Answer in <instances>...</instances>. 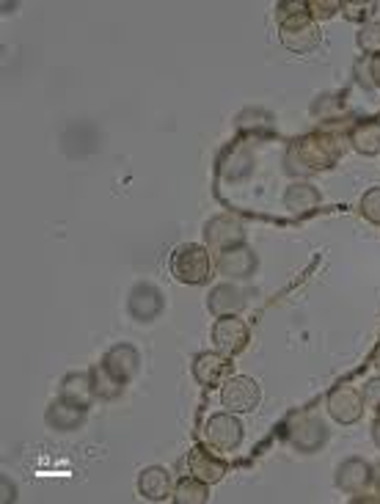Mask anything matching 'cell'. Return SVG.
<instances>
[{
  "label": "cell",
  "mask_w": 380,
  "mask_h": 504,
  "mask_svg": "<svg viewBox=\"0 0 380 504\" xmlns=\"http://www.w3.org/2000/svg\"><path fill=\"white\" fill-rule=\"evenodd\" d=\"M171 273L182 284H204L212 273L210 251L196 242L177 245L171 254Z\"/></svg>",
  "instance_id": "cell-2"
},
{
  "label": "cell",
  "mask_w": 380,
  "mask_h": 504,
  "mask_svg": "<svg viewBox=\"0 0 380 504\" xmlns=\"http://www.w3.org/2000/svg\"><path fill=\"white\" fill-rule=\"evenodd\" d=\"M260 400H262V392H260L257 381H251V377H245V375H234L221 386V403L231 414L257 411Z\"/></svg>",
  "instance_id": "cell-4"
},
{
  "label": "cell",
  "mask_w": 380,
  "mask_h": 504,
  "mask_svg": "<svg viewBox=\"0 0 380 504\" xmlns=\"http://www.w3.org/2000/svg\"><path fill=\"white\" fill-rule=\"evenodd\" d=\"M336 485L347 493H358L372 485V468L361 458H350L336 468Z\"/></svg>",
  "instance_id": "cell-15"
},
{
  "label": "cell",
  "mask_w": 380,
  "mask_h": 504,
  "mask_svg": "<svg viewBox=\"0 0 380 504\" xmlns=\"http://www.w3.org/2000/svg\"><path fill=\"white\" fill-rule=\"evenodd\" d=\"M245 306V295L240 287L234 284H218L210 298H207V309L215 314V317H229V314H237L240 309Z\"/></svg>",
  "instance_id": "cell-17"
},
{
  "label": "cell",
  "mask_w": 380,
  "mask_h": 504,
  "mask_svg": "<svg viewBox=\"0 0 380 504\" xmlns=\"http://www.w3.org/2000/svg\"><path fill=\"white\" fill-rule=\"evenodd\" d=\"M45 422H47L53 430H58V433H72V430L83 427V422H86V408L72 406V403H67L64 397H58V400H53V403L47 406Z\"/></svg>",
  "instance_id": "cell-13"
},
{
  "label": "cell",
  "mask_w": 380,
  "mask_h": 504,
  "mask_svg": "<svg viewBox=\"0 0 380 504\" xmlns=\"http://www.w3.org/2000/svg\"><path fill=\"white\" fill-rule=\"evenodd\" d=\"M336 160H339V147H336L334 139H328V136H309V139L295 141V147L287 155V169L309 174V171L331 169Z\"/></svg>",
  "instance_id": "cell-1"
},
{
  "label": "cell",
  "mask_w": 380,
  "mask_h": 504,
  "mask_svg": "<svg viewBox=\"0 0 380 504\" xmlns=\"http://www.w3.org/2000/svg\"><path fill=\"white\" fill-rule=\"evenodd\" d=\"M284 204H287L290 212H309L320 204V190L306 185V182L290 185L287 193H284Z\"/></svg>",
  "instance_id": "cell-21"
},
{
  "label": "cell",
  "mask_w": 380,
  "mask_h": 504,
  "mask_svg": "<svg viewBox=\"0 0 380 504\" xmlns=\"http://www.w3.org/2000/svg\"><path fill=\"white\" fill-rule=\"evenodd\" d=\"M58 397H64L67 403L80 406V408L88 411L91 400L97 397L94 395V384H91V372H72V375H67L64 384H61V395Z\"/></svg>",
  "instance_id": "cell-16"
},
{
  "label": "cell",
  "mask_w": 380,
  "mask_h": 504,
  "mask_svg": "<svg viewBox=\"0 0 380 504\" xmlns=\"http://www.w3.org/2000/svg\"><path fill=\"white\" fill-rule=\"evenodd\" d=\"M306 9H309L312 20H325V17H331L334 12H339L342 4H336V0H328V4H320V0H314V4H306Z\"/></svg>",
  "instance_id": "cell-27"
},
{
  "label": "cell",
  "mask_w": 380,
  "mask_h": 504,
  "mask_svg": "<svg viewBox=\"0 0 380 504\" xmlns=\"http://www.w3.org/2000/svg\"><path fill=\"white\" fill-rule=\"evenodd\" d=\"M210 499V488L199 477H182L174 485V501L180 504H204Z\"/></svg>",
  "instance_id": "cell-22"
},
{
  "label": "cell",
  "mask_w": 380,
  "mask_h": 504,
  "mask_svg": "<svg viewBox=\"0 0 380 504\" xmlns=\"http://www.w3.org/2000/svg\"><path fill=\"white\" fill-rule=\"evenodd\" d=\"M361 395H364V406L372 408L375 414H380V377H372V381H366Z\"/></svg>",
  "instance_id": "cell-26"
},
{
  "label": "cell",
  "mask_w": 380,
  "mask_h": 504,
  "mask_svg": "<svg viewBox=\"0 0 380 504\" xmlns=\"http://www.w3.org/2000/svg\"><path fill=\"white\" fill-rule=\"evenodd\" d=\"M328 414L339 422V425H353L361 419L364 414V395L347 384L336 386L331 395H328Z\"/></svg>",
  "instance_id": "cell-9"
},
{
  "label": "cell",
  "mask_w": 380,
  "mask_h": 504,
  "mask_svg": "<svg viewBox=\"0 0 380 504\" xmlns=\"http://www.w3.org/2000/svg\"><path fill=\"white\" fill-rule=\"evenodd\" d=\"M139 493L149 501H166L174 493V482L171 474L163 466H149L141 471L139 477Z\"/></svg>",
  "instance_id": "cell-14"
},
{
  "label": "cell",
  "mask_w": 380,
  "mask_h": 504,
  "mask_svg": "<svg viewBox=\"0 0 380 504\" xmlns=\"http://www.w3.org/2000/svg\"><path fill=\"white\" fill-rule=\"evenodd\" d=\"M372 366H375V369H380V350L375 353V358H372Z\"/></svg>",
  "instance_id": "cell-31"
},
{
  "label": "cell",
  "mask_w": 380,
  "mask_h": 504,
  "mask_svg": "<svg viewBox=\"0 0 380 504\" xmlns=\"http://www.w3.org/2000/svg\"><path fill=\"white\" fill-rule=\"evenodd\" d=\"M99 366L113 377V381H118L121 386L124 384H130L133 377L139 375V366H141V353L133 347V345H113L105 355H102V361H99Z\"/></svg>",
  "instance_id": "cell-5"
},
{
  "label": "cell",
  "mask_w": 380,
  "mask_h": 504,
  "mask_svg": "<svg viewBox=\"0 0 380 504\" xmlns=\"http://www.w3.org/2000/svg\"><path fill=\"white\" fill-rule=\"evenodd\" d=\"M290 441H293V447L301 449V452H317V449L328 441V430H325V425H323L320 419H306V422H301V425L293 430Z\"/></svg>",
  "instance_id": "cell-19"
},
{
  "label": "cell",
  "mask_w": 380,
  "mask_h": 504,
  "mask_svg": "<svg viewBox=\"0 0 380 504\" xmlns=\"http://www.w3.org/2000/svg\"><path fill=\"white\" fill-rule=\"evenodd\" d=\"M361 215L369 223L380 226V188H372V190L364 193V199H361Z\"/></svg>",
  "instance_id": "cell-25"
},
{
  "label": "cell",
  "mask_w": 380,
  "mask_h": 504,
  "mask_svg": "<svg viewBox=\"0 0 380 504\" xmlns=\"http://www.w3.org/2000/svg\"><path fill=\"white\" fill-rule=\"evenodd\" d=\"M369 72H372V80H375V86H380V53H377V56H372Z\"/></svg>",
  "instance_id": "cell-30"
},
{
  "label": "cell",
  "mask_w": 380,
  "mask_h": 504,
  "mask_svg": "<svg viewBox=\"0 0 380 504\" xmlns=\"http://www.w3.org/2000/svg\"><path fill=\"white\" fill-rule=\"evenodd\" d=\"M0 488H4V501H15L17 499V490H15V482L4 474L0 477Z\"/></svg>",
  "instance_id": "cell-29"
},
{
  "label": "cell",
  "mask_w": 380,
  "mask_h": 504,
  "mask_svg": "<svg viewBox=\"0 0 380 504\" xmlns=\"http://www.w3.org/2000/svg\"><path fill=\"white\" fill-rule=\"evenodd\" d=\"M127 306H130V314H133L139 323H152V320L163 312L166 301H163V293H160L155 284H147V282H144V284H136V287H133Z\"/></svg>",
  "instance_id": "cell-11"
},
{
  "label": "cell",
  "mask_w": 380,
  "mask_h": 504,
  "mask_svg": "<svg viewBox=\"0 0 380 504\" xmlns=\"http://www.w3.org/2000/svg\"><path fill=\"white\" fill-rule=\"evenodd\" d=\"M282 17V45L293 53H312L320 45V28L312 20L309 12H293V15H279Z\"/></svg>",
  "instance_id": "cell-3"
},
{
  "label": "cell",
  "mask_w": 380,
  "mask_h": 504,
  "mask_svg": "<svg viewBox=\"0 0 380 504\" xmlns=\"http://www.w3.org/2000/svg\"><path fill=\"white\" fill-rule=\"evenodd\" d=\"M91 384H94V395L102 397V400H113V397H118L121 389H124L118 381H113V377H110L99 364L91 369Z\"/></svg>",
  "instance_id": "cell-23"
},
{
  "label": "cell",
  "mask_w": 380,
  "mask_h": 504,
  "mask_svg": "<svg viewBox=\"0 0 380 504\" xmlns=\"http://www.w3.org/2000/svg\"><path fill=\"white\" fill-rule=\"evenodd\" d=\"M248 339H251V334H248V325L240 320V317H234V314H229V317H221L215 325H212V342H215V350L218 353H223V355H237V353H242L245 347H248Z\"/></svg>",
  "instance_id": "cell-6"
},
{
  "label": "cell",
  "mask_w": 380,
  "mask_h": 504,
  "mask_svg": "<svg viewBox=\"0 0 380 504\" xmlns=\"http://www.w3.org/2000/svg\"><path fill=\"white\" fill-rule=\"evenodd\" d=\"M188 466H190V474L199 477V479H204L207 485L218 482V479L226 474V463H223L221 458H215V455H212L210 449H204V447H196V449L190 452Z\"/></svg>",
  "instance_id": "cell-18"
},
{
  "label": "cell",
  "mask_w": 380,
  "mask_h": 504,
  "mask_svg": "<svg viewBox=\"0 0 380 504\" xmlns=\"http://www.w3.org/2000/svg\"><path fill=\"white\" fill-rule=\"evenodd\" d=\"M377 490H380V477H377Z\"/></svg>",
  "instance_id": "cell-32"
},
{
  "label": "cell",
  "mask_w": 380,
  "mask_h": 504,
  "mask_svg": "<svg viewBox=\"0 0 380 504\" xmlns=\"http://www.w3.org/2000/svg\"><path fill=\"white\" fill-rule=\"evenodd\" d=\"M358 47H361V53H366V56L380 53V20H372V23H366V26L358 31Z\"/></svg>",
  "instance_id": "cell-24"
},
{
  "label": "cell",
  "mask_w": 380,
  "mask_h": 504,
  "mask_svg": "<svg viewBox=\"0 0 380 504\" xmlns=\"http://www.w3.org/2000/svg\"><path fill=\"white\" fill-rule=\"evenodd\" d=\"M204 430H207V444L215 452H231L242 441V425H240V419L231 417V411L210 417Z\"/></svg>",
  "instance_id": "cell-7"
},
{
  "label": "cell",
  "mask_w": 380,
  "mask_h": 504,
  "mask_svg": "<svg viewBox=\"0 0 380 504\" xmlns=\"http://www.w3.org/2000/svg\"><path fill=\"white\" fill-rule=\"evenodd\" d=\"M350 144L355 152L372 158L380 152V121H364L350 133Z\"/></svg>",
  "instance_id": "cell-20"
},
{
  "label": "cell",
  "mask_w": 380,
  "mask_h": 504,
  "mask_svg": "<svg viewBox=\"0 0 380 504\" xmlns=\"http://www.w3.org/2000/svg\"><path fill=\"white\" fill-rule=\"evenodd\" d=\"M204 237H207V245L218 248V251H229V248H237L242 245L245 240V231H242V223L231 215H218L212 218L207 226H204Z\"/></svg>",
  "instance_id": "cell-10"
},
{
  "label": "cell",
  "mask_w": 380,
  "mask_h": 504,
  "mask_svg": "<svg viewBox=\"0 0 380 504\" xmlns=\"http://www.w3.org/2000/svg\"><path fill=\"white\" fill-rule=\"evenodd\" d=\"M257 271V254L248 245H237L229 251H221L218 257V273L226 279H251Z\"/></svg>",
  "instance_id": "cell-12"
},
{
  "label": "cell",
  "mask_w": 380,
  "mask_h": 504,
  "mask_svg": "<svg viewBox=\"0 0 380 504\" xmlns=\"http://www.w3.org/2000/svg\"><path fill=\"white\" fill-rule=\"evenodd\" d=\"M342 9H344V17H347V20H364V17L372 15L375 6H372V4H361V6H358V4H342Z\"/></svg>",
  "instance_id": "cell-28"
},
{
  "label": "cell",
  "mask_w": 380,
  "mask_h": 504,
  "mask_svg": "<svg viewBox=\"0 0 380 504\" xmlns=\"http://www.w3.org/2000/svg\"><path fill=\"white\" fill-rule=\"evenodd\" d=\"M229 372H231V361L223 353H199L193 358V375L204 389L223 386L229 381Z\"/></svg>",
  "instance_id": "cell-8"
}]
</instances>
